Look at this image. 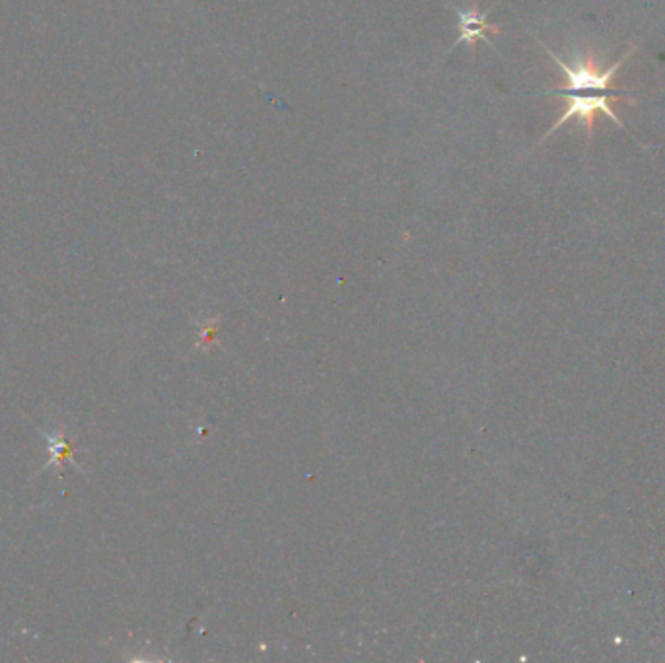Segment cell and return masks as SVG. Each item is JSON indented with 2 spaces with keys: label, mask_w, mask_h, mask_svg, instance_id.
<instances>
[{
  "label": "cell",
  "mask_w": 665,
  "mask_h": 663,
  "mask_svg": "<svg viewBox=\"0 0 665 663\" xmlns=\"http://www.w3.org/2000/svg\"><path fill=\"white\" fill-rule=\"evenodd\" d=\"M455 16H457V24H460V37H457L455 43H467V47L473 53H475L479 39L491 43V39L486 34L500 32V26L489 24V20H486V14H481L477 10V6H471L467 10L455 8Z\"/></svg>",
  "instance_id": "obj_3"
},
{
  "label": "cell",
  "mask_w": 665,
  "mask_h": 663,
  "mask_svg": "<svg viewBox=\"0 0 665 663\" xmlns=\"http://www.w3.org/2000/svg\"><path fill=\"white\" fill-rule=\"evenodd\" d=\"M543 46V43H541ZM545 53L549 55L553 61L556 63V67L566 75V86L563 88H553V90H545V94H582V92H594V94H625V96H632V92L623 90V88H615L613 80L617 70L623 67L629 57L637 51V47H630L623 57L615 61L608 70L599 72L597 70V63L591 53L578 57L574 63H566L565 58H560L555 51H551L546 46H543Z\"/></svg>",
  "instance_id": "obj_1"
},
{
  "label": "cell",
  "mask_w": 665,
  "mask_h": 663,
  "mask_svg": "<svg viewBox=\"0 0 665 663\" xmlns=\"http://www.w3.org/2000/svg\"><path fill=\"white\" fill-rule=\"evenodd\" d=\"M43 436H46V440L49 441V453H51L49 461L46 463V467H43V469H47V467H53L55 465V467H58V469L63 471L65 463L72 461V458H74V446H72V441L67 440V434H65L63 429L57 430L55 434H49V432L43 430Z\"/></svg>",
  "instance_id": "obj_4"
},
{
  "label": "cell",
  "mask_w": 665,
  "mask_h": 663,
  "mask_svg": "<svg viewBox=\"0 0 665 663\" xmlns=\"http://www.w3.org/2000/svg\"><path fill=\"white\" fill-rule=\"evenodd\" d=\"M558 98V96H556ZM560 98H563L566 101V109L565 113L560 115V119L555 121V125L549 129V132L543 137V140L549 139L555 130H558L560 127H563L566 121H570L572 117H578V119L582 121V127L586 129L587 132V142H591V139H594V127H596V115L597 113H603L608 115L609 119L618 127L627 130L623 119L617 115V111L613 109V103L615 101H620V99H629L625 94H591V96H580V94H560ZM629 132V130H627Z\"/></svg>",
  "instance_id": "obj_2"
}]
</instances>
